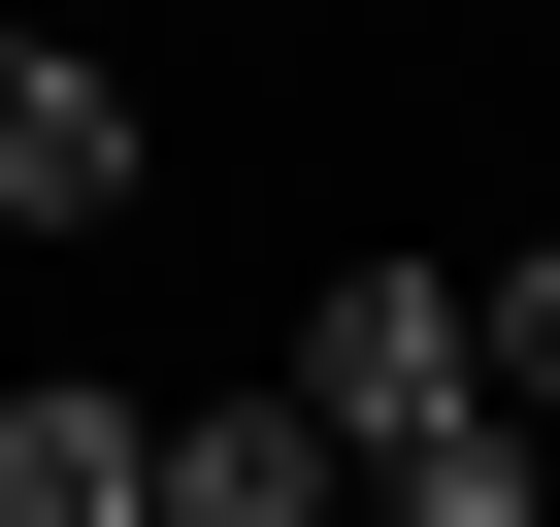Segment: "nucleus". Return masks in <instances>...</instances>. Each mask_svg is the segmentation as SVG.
I'll return each mask as SVG.
<instances>
[{"instance_id":"nucleus-1","label":"nucleus","mask_w":560,"mask_h":527,"mask_svg":"<svg viewBox=\"0 0 560 527\" xmlns=\"http://www.w3.org/2000/svg\"><path fill=\"white\" fill-rule=\"evenodd\" d=\"M298 396L363 429V494H396V461H462V429H527V396H494V297H462V264H330V297H298Z\"/></svg>"},{"instance_id":"nucleus-2","label":"nucleus","mask_w":560,"mask_h":527,"mask_svg":"<svg viewBox=\"0 0 560 527\" xmlns=\"http://www.w3.org/2000/svg\"><path fill=\"white\" fill-rule=\"evenodd\" d=\"M132 198H165V99L100 34H0V231H132Z\"/></svg>"},{"instance_id":"nucleus-3","label":"nucleus","mask_w":560,"mask_h":527,"mask_svg":"<svg viewBox=\"0 0 560 527\" xmlns=\"http://www.w3.org/2000/svg\"><path fill=\"white\" fill-rule=\"evenodd\" d=\"M165 527H363V429L264 363V396H198V429H165Z\"/></svg>"},{"instance_id":"nucleus-4","label":"nucleus","mask_w":560,"mask_h":527,"mask_svg":"<svg viewBox=\"0 0 560 527\" xmlns=\"http://www.w3.org/2000/svg\"><path fill=\"white\" fill-rule=\"evenodd\" d=\"M0 527H165V396L34 363V396H0Z\"/></svg>"},{"instance_id":"nucleus-5","label":"nucleus","mask_w":560,"mask_h":527,"mask_svg":"<svg viewBox=\"0 0 560 527\" xmlns=\"http://www.w3.org/2000/svg\"><path fill=\"white\" fill-rule=\"evenodd\" d=\"M462 297H494V396L560 429V231H527V264H462Z\"/></svg>"}]
</instances>
